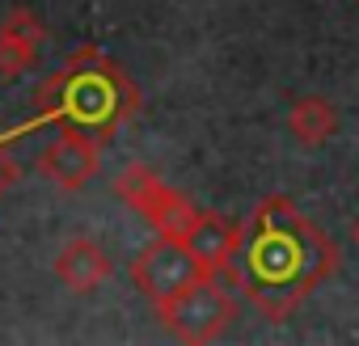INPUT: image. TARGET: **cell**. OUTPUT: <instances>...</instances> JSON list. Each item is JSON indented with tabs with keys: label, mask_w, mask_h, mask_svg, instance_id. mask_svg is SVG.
Segmentation results:
<instances>
[{
	"label": "cell",
	"mask_w": 359,
	"mask_h": 346,
	"mask_svg": "<svg viewBox=\"0 0 359 346\" xmlns=\"http://www.w3.org/2000/svg\"><path fill=\"white\" fill-rule=\"evenodd\" d=\"M338 270V241L287 195H271L241 224L237 279L266 321H287Z\"/></svg>",
	"instance_id": "cell-1"
},
{
	"label": "cell",
	"mask_w": 359,
	"mask_h": 346,
	"mask_svg": "<svg viewBox=\"0 0 359 346\" xmlns=\"http://www.w3.org/2000/svg\"><path fill=\"white\" fill-rule=\"evenodd\" d=\"M140 110V89L135 81L93 43H85L81 51H72L64 60L60 72H51V81H43L39 89V114L9 131L13 139L34 131V127H81L97 139H110L123 123H131Z\"/></svg>",
	"instance_id": "cell-2"
},
{
	"label": "cell",
	"mask_w": 359,
	"mask_h": 346,
	"mask_svg": "<svg viewBox=\"0 0 359 346\" xmlns=\"http://www.w3.org/2000/svg\"><path fill=\"white\" fill-rule=\"evenodd\" d=\"M114 195L127 207H135L161 237H177V241H182L191 233V224L199 220L195 203L182 191H173L169 182H161V173H152L148 165H127L114 178Z\"/></svg>",
	"instance_id": "cell-3"
},
{
	"label": "cell",
	"mask_w": 359,
	"mask_h": 346,
	"mask_svg": "<svg viewBox=\"0 0 359 346\" xmlns=\"http://www.w3.org/2000/svg\"><path fill=\"white\" fill-rule=\"evenodd\" d=\"M161 325L173 333V338H182V342H212L220 338L233 321H237V300L216 287V279H199L195 287H187L177 300L161 304Z\"/></svg>",
	"instance_id": "cell-4"
},
{
	"label": "cell",
	"mask_w": 359,
	"mask_h": 346,
	"mask_svg": "<svg viewBox=\"0 0 359 346\" xmlns=\"http://www.w3.org/2000/svg\"><path fill=\"white\" fill-rule=\"evenodd\" d=\"M131 279L135 287L161 308L169 300H177L187 287H195L199 279H208V270L199 266V258L187 249V241H177V237H161L131 262Z\"/></svg>",
	"instance_id": "cell-5"
},
{
	"label": "cell",
	"mask_w": 359,
	"mask_h": 346,
	"mask_svg": "<svg viewBox=\"0 0 359 346\" xmlns=\"http://www.w3.org/2000/svg\"><path fill=\"white\" fill-rule=\"evenodd\" d=\"M102 169V139L81 127H60V135L39 152V173L60 191H81Z\"/></svg>",
	"instance_id": "cell-6"
},
{
	"label": "cell",
	"mask_w": 359,
	"mask_h": 346,
	"mask_svg": "<svg viewBox=\"0 0 359 346\" xmlns=\"http://www.w3.org/2000/svg\"><path fill=\"white\" fill-rule=\"evenodd\" d=\"M43 47H47V26H43V18H39L30 5L9 9L5 22H0V76H5V81L26 76V72L43 60Z\"/></svg>",
	"instance_id": "cell-7"
},
{
	"label": "cell",
	"mask_w": 359,
	"mask_h": 346,
	"mask_svg": "<svg viewBox=\"0 0 359 346\" xmlns=\"http://www.w3.org/2000/svg\"><path fill=\"white\" fill-rule=\"evenodd\" d=\"M182 241H187V249L199 258V266L208 270V279H220V275H229V270H233V262H237L241 228H233V224H229V220H220V216L199 212V220L191 224V233H187Z\"/></svg>",
	"instance_id": "cell-8"
},
{
	"label": "cell",
	"mask_w": 359,
	"mask_h": 346,
	"mask_svg": "<svg viewBox=\"0 0 359 346\" xmlns=\"http://www.w3.org/2000/svg\"><path fill=\"white\" fill-rule=\"evenodd\" d=\"M55 275H60V283L68 291L85 296V291H97L110 279V258H106V249L93 237H72L55 254Z\"/></svg>",
	"instance_id": "cell-9"
},
{
	"label": "cell",
	"mask_w": 359,
	"mask_h": 346,
	"mask_svg": "<svg viewBox=\"0 0 359 346\" xmlns=\"http://www.w3.org/2000/svg\"><path fill=\"white\" fill-rule=\"evenodd\" d=\"M287 131H292L296 144L321 148L325 139L338 135V106H334L330 97H321V93H309V97H300V102L287 110Z\"/></svg>",
	"instance_id": "cell-10"
},
{
	"label": "cell",
	"mask_w": 359,
	"mask_h": 346,
	"mask_svg": "<svg viewBox=\"0 0 359 346\" xmlns=\"http://www.w3.org/2000/svg\"><path fill=\"white\" fill-rule=\"evenodd\" d=\"M9 139H13V135H0V195L9 191V182H18V165H13V156L5 152Z\"/></svg>",
	"instance_id": "cell-11"
},
{
	"label": "cell",
	"mask_w": 359,
	"mask_h": 346,
	"mask_svg": "<svg viewBox=\"0 0 359 346\" xmlns=\"http://www.w3.org/2000/svg\"><path fill=\"white\" fill-rule=\"evenodd\" d=\"M351 241L359 245V216H355V224H351Z\"/></svg>",
	"instance_id": "cell-12"
},
{
	"label": "cell",
	"mask_w": 359,
	"mask_h": 346,
	"mask_svg": "<svg viewBox=\"0 0 359 346\" xmlns=\"http://www.w3.org/2000/svg\"><path fill=\"white\" fill-rule=\"evenodd\" d=\"M355 5H359V0H355Z\"/></svg>",
	"instance_id": "cell-13"
}]
</instances>
